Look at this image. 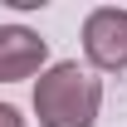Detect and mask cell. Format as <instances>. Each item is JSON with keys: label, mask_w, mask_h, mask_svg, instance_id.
Here are the masks:
<instances>
[{"label": "cell", "mask_w": 127, "mask_h": 127, "mask_svg": "<svg viewBox=\"0 0 127 127\" xmlns=\"http://www.w3.org/2000/svg\"><path fill=\"white\" fill-rule=\"evenodd\" d=\"M83 54L103 73H122L127 68V10L103 5L83 20Z\"/></svg>", "instance_id": "2"}, {"label": "cell", "mask_w": 127, "mask_h": 127, "mask_svg": "<svg viewBox=\"0 0 127 127\" xmlns=\"http://www.w3.org/2000/svg\"><path fill=\"white\" fill-rule=\"evenodd\" d=\"M103 108V83L73 59L49 64L34 78V117L39 127H93Z\"/></svg>", "instance_id": "1"}, {"label": "cell", "mask_w": 127, "mask_h": 127, "mask_svg": "<svg viewBox=\"0 0 127 127\" xmlns=\"http://www.w3.org/2000/svg\"><path fill=\"white\" fill-rule=\"evenodd\" d=\"M44 59H49V39H39L25 25H0V83L44 73Z\"/></svg>", "instance_id": "3"}, {"label": "cell", "mask_w": 127, "mask_h": 127, "mask_svg": "<svg viewBox=\"0 0 127 127\" xmlns=\"http://www.w3.org/2000/svg\"><path fill=\"white\" fill-rule=\"evenodd\" d=\"M0 127H30V122L20 117V108H10V103H0Z\"/></svg>", "instance_id": "4"}]
</instances>
